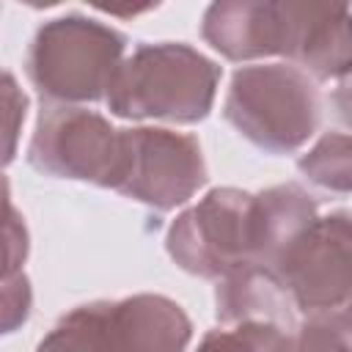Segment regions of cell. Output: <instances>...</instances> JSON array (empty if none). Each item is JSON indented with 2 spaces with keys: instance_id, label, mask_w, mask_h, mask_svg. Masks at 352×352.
Instances as JSON below:
<instances>
[{
  "instance_id": "30bf717a",
  "label": "cell",
  "mask_w": 352,
  "mask_h": 352,
  "mask_svg": "<svg viewBox=\"0 0 352 352\" xmlns=\"http://www.w3.org/2000/svg\"><path fill=\"white\" fill-rule=\"evenodd\" d=\"M294 41L289 58L316 80L352 74V11L346 6L292 3Z\"/></svg>"
},
{
  "instance_id": "ba28073f",
  "label": "cell",
  "mask_w": 352,
  "mask_h": 352,
  "mask_svg": "<svg viewBox=\"0 0 352 352\" xmlns=\"http://www.w3.org/2000/svg\"><path fill=\"white\" fill-rule=\"evenodd\" d=\"M204 38L228 60H253L292 52L294 6L267 0L212 3L201 25Z\"/></svg>"
},
{
  "instance_id": "3957f363",
  "label": "cell",
  "mask_w": 352,
  "mask_h": 352,
  "mask_svg": "<svg viewBox=\"0 0 352 352\" xmlns=\"http://www.w3.org/2000/svg\"><path fill=\"white\" fill-rule=\"evenodd\" d=\"M226 118L253 146L270 154H289L316 132L319 94L297 66H242L231 77Z\"/></svg>"
},
{
  "instance_id": "8fae6325",
  "label": "cell",
  "mask_w": 352,
  "mask_h": 352,
  "mask_svg": "<svg viewBox=\"0 0 352 352\" xmlns=\"http://www.w3.org/2000/svg\"><path fill=\"white\" fill-rule=\"evenodd\" d=\"M314 198L297 184H278L256 195V270L278 278V267L297 236L316 220Z\"/></svg>"
},
{
  "instance_id": "4fadbf2b",
  "label": "cell",
  "mask_w": 352,
  "mask_h": 352,
  "mask_svg": "<svg viewBox=\"0 0 352 352\" xmlns=\"http://www.w3.org/2000/svg\"><path fill=\"white\" fill-rule=\"evenodd\" d=\"M302 176L333 192H352V135L327 132L300 157Z\"/></svg>"
},
{
  "instance_id": "6da1fadb",
  "label": "cell",
  "mask_w": 352,
  "mask_h": 352,
  "mask_svg": "<svg viewBox=\"0 0 352 352\" xmlns=\"http://www.w3.org/2000/svg\"><path fill=\"white\" fill-rule=\"evenodd\" d=\"M217 80L220 69L190 44H140L124 58L104 102L118 118L195 124L209 116Z\"/></svg>"
},
{
  "instance_id": "52a82bcc",
  "label": "cell",
  "mask_w": 352,
  "mask_h": 352,
  "mask_svg": "<svg viewBox=\"0 0 352 352\" xmlns=\"http://www.w3.org/2000/svg\"><path fill=\"white\" fill-rule=\"evenodd\" d=\"M121 170L116 190L151 209L187 204L206 184V162L192 135L138 126L121 129Z\"/></svg>"
},
{
  "instance_id": "5bb4252c",
  "label": "cell",
  "mask_w": 352,
  "mask_h": 352,
  "mask_svg": "<svg viewBox=\"0 0 352 352\" xmlns=\"http://www.w3.org/2000/svg\"><path fill=\"white\" fill-rule=\"evenodd\" d=\"M195 352H292V336L272 322H236L231 330H212Z\"/></svg>"
},
{
  "instance_id": "277c9868",
  "label": "cell",
  "mask_w": 352,
  "mask_h": 352,
  "mask_svg": "<svg viewBox=\"0 0 352 352\" xmlns=\"http://www.w3.org/2000/svg\"><path fill=\"white\" fill-rule=\"evenodd\" d=\"M165 248L190 275L223 280L256 270V195L214 187L168 228Z\"/></svg>"
},
{
  "instance_id": "8992f818",
  "label": "cell",
  "mask_w": 352,
  "mask_h": 352,
  "mask_svg": "<svg viewBox=\"0 0 352 352\" xmlns=\"http://www.w3.org/2000/svg\"><path fill=\"white\" fill-rule=\"evenodd\" d=\"M121 148V129H116L104 116L74 104H55L41 110L36 121L28 162L47 176L116 190Z\"/></svg>"
},
{
  "instance_id": "9a60e30c",
  "label": "cell",
  "mask_w": 352,
  "mask_h": 352,
  "mask_svg": "<svg viewBox=\"0 0 352 352\" xmlns=\"http://www.w3.org/2000/svg\"><path fill=\"white\" fill-rule=\"evenodd\" d=\"M292 352H352V316H308L292 336Z\"/></svg>"
},
{
  "instance_id": "9c48e42d",
  "label": "cell",
  "mask_w": 352,
  "mask_h": 352,
  "mask_svg": "<svg viewBox=\"0 0 352 352\" xmlns=\"http://www.w3.org/2000/svg\"><path fill=\"white\" fill-rule=\"evenodd\" d=\"M107 319L118 352H184L192 338V324L182 305L162 294L107 302Z\"/></svg>"
},
{
  "instance_id": "7c38bea8",
  "label": "cell",
  "mask_w": 352,
  "mask_h": 352,
  "mask_svg": "<svg viewBox=\"0 0 352 352\" xmlns=\"http://www.w3.org/2000/svg\"><path fill=\"white\" fill-rule=\"evenodd\" d=\"M36 352H118L110 333L107 302L80 305L66 314L38 341Z\"/></svg>"
},
{
  "instance_id": "5b68a950",
  "label": "cell",
  "mask_w": 352,
  "mask_h": 352,
  "mask_svg": "<svg viewBox=\"0 0 352 352\" xmlns=\"http://www.w3.org/2000/svg\"><path fill=\"white\" fill-rule=\"evenodd\" d=\"M278 280L305 316H352V214L316 217L283 256Z\"/></svg>"
},
{
  "instance_id": "2e32d148",
  "label": "cell",
  "mask_w": 352,
  "mask_h": 352,
  "mask_svg": "<svg viewBox=\"0 0 352 352\" xmlns=\"http://www.w3.org/2000/svg\"><path fill=\"white\" fill-rule=\"evenodd\" d=\"M333 104H336L338 118H341L346 126H352V74H346V77L338 82V88L333 91Z\"/></svg>"
},
{
  "instance_id": "7a4b0ae2",
  "label": "cell",
  "mask_w": 352,
  "mask_h": 352,
  "mask_svg": "<svg viewBox=\"0 0 352 352\" xmlns=\"http://www.w3.org/2000/svg\"><path fill=\"white\" fill-rule=\"evenodd\" d=\"M126 38L96 19L66 14L44 22L28 50V77L41 96L77 104L107 99Z\"/></svg>"
}]
</instances>
